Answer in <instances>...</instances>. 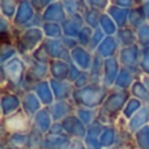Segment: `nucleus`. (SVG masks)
Instances as JSON below:
<instances>
[{
	"mask_svg": "<svg viewBox=\"0 0 149 149\" xmlns=\"http://www.w3.org/2000/svg\"><path fill=\"white\" fill-rule=\"evenodd\" d=\"M89 84H92V77H90L89 71H82V72L80 73V76L73 81L74 89H81V88L86 86V85H89Z\"/></svg>",
	"mask_w": 149,
	"mask_h": 149,
	"instance_id": "58836bf2",
	"label": "nucleus"
},
{
	"mask_svg": "<svg viewBox=\"0 0 149 149\" xmlns=\"http://www.w3.org/2000/svg\"><path fill=\"white\" fill-rule=\"evenodd\" d=\"M36 15H37V10L31 5L30 0H21L20 4H18L17 12H16L15 17L12 20L13 26L22 30V29H25L30 24V21L36 17Z\"/></svg>",
	"mask_w": 149,
	"mask_h": 149,
	"instance_id": "1a4fd4ad",
	"label": "nucleus"
},
{
	"mask_svg": "<svg viewBox=\"0 0 149 149\" xmlns=\"http://www.w3.org/2000/svg\"><path fill=\"white\" fill-rule=\"evenodd\" d=\"M109 92L110 89L102 82H92L81 89H74L71 101L76 106L81 107H98L105 102Z\"/></svg>",
	"mask_w": 149,
	"mask_h": 149,
	"instance_id": "f03ea898",
	"label": "nucleus"
},
{
	"mask_svg": "<svg viewBox=\"0 0 149 149\" xmlns=\"http://www.w3.org/2000/svg\"><path fill=\"white\" fill-rule=\"evenodd\" d=\"M144 3V0H135V4L136 5H141Z\"/></svg>",
	"mask_w": 149,
	"mask_h": 149,
	"instance_id": "8fccbe9b",
	"label": "nucleus"
},
{
	"mask_svg": "<svg viewBox=\"0 0 149 149\" xmlns=\"http://www.w3.org/2000/svg\"><path fill=\"white\" fill-rule=\"evenodd\" d=\"M144 105L145 103H143L140 100H137V98H135L131 95V98L127 101L126 106H124V109H123V116L127 119H131Z\"/></svg>",
	"mask_w": 149,
	"mask_h": 149,
	"instance_id": "473e14b6",
	"label": "nucleus"
},
{
	"mask_svg": "<svg viewBox=\"0 0 149 149\" xmlns=\"http://www.w3.org/2000/svg\"><path fill=\"white\" fill-rule=\"evenodd\" d=\"M100 28L102 29V31L106 36H115L116 31H118V25L115 24V21L110 17L106 12L102 13L100 20Z\"/></svg>",
	"mask_w": 149,
	"mask_h": 149,
	"instance_id": "2f4dec72",
	"label": "nucleus"
},
{
	"mask_svg": "<svg viewBox=\"0 0 149 149\" xmlns=\"http://www.w3.org/2000/svg\"><path fill=\"white\" fill-rule=\"evenodd\" d=\"M33 92L38 95V98L41 100L43 106H51L55 102V97L54 93H52L51 85H50V80H45V81L38 82L34 86Z\"/></svg>",
	"mask_w": 149,
	"mask_h": 149,
	"instance_id": "6ab92c4d",
	"label": "nucleus"
},
{
	"mask_svg": "<svg viewBox=\"0 0 149 149\" xmlns=\"http://www.w3.org/2000/svg\"><path fill=\"white\" fill-rule=\"evenodd\" d=\"M55 1H58V0H30L31 5H33L34 9L38 13H42L49 5H51L52 3H55Z\"/></svg>",
	"mask_w": 149,
	"mask_h": 149,
	"instance_id": "79ce46f5",
	"label": "nucleus"
},
{
	"mask_svg": "<svg viewBox=\"0 0 149 149\" xmlns=\"http://www.w3.org/2000/svg\"><path fill=\"white\" fill-rule=\"evenodd\" d=\"M1 110L3 115L9 116L21 110V98L18 93L15 92H3L1 94Z\"/></svg>",
	"mask_w": 149,
	"mask_h": 149,
	"instance_id": "4468645a",
	"label": "nucleus"
},
{
	"mask_svg": "<svg viewBox=\"0 0 149 149\" xmlns=\"http://www.w3.org/2000/svg\"><path fill=\"white\" fill-rule=\"evenodd\" d=\"M85 3L89 8H95V9H100L102 12H106L109 5L111 4V0H85Z\"/></svg>",
	"mask_w": 149,
	"mask_h": 149,
	"instance_id": "ea45409f",
	"label": "nucleus"
},
{
	"mask_svg": "<svg viewBox=\"0 0 149 149\" xmlns=\"http://www.w3.org/2000/svg\"><path fill=\"white\" fill-rule=\"evenodd\" d=\"M119 50H120V46H119L115 36H106V38L103 39L102 43L98 46V49L94 52L102 56L103 59H110V58L118 56Z\"/></svg>",
	"mask_w": 149,
	"mask_h": 149,
	"instance_id": "2eb2a0df",
	"label": "nucleus"
},
{
	"mask_svg": "<svg viewBox=\"0 0 149 149\" xmlns=\"http://www.w3.org/2000/svg\"><path fill=\"white\" fill-rule=\"evenodd\" d=\"M140 52H141V47L139 45H132V46L120 47L119 54L116 56L122 67L131 70L135 74L139 76V79L143 76L141 70H140Z\"/></svg>",
	"mask_w": 149,
	"mask_h": 149,
	"instance_id": "39448f33",
	"label": "nucleus"
},
{
	"mask_svg": "<svg viewBox=\"0 0 149 149\" xmlns=\"http://www.w3.org/2000/svg\"><path fill=\"white\" fill-rule=\"evenodd\" d=\"M28 63L21 55H17L5 64L0 65L1 82L4 92H15L18 94L24 93V82L28 72Z\"/></svg>",
	"mask_w": 149,
	"mask_h": 149,
	"instance_id": "f257e3e1",
	"label": "nucleus"
},
{
	"mask_svg": "<svg viewBox=\"0 0 149 149\" xmlns=\"http://www.w3.org/2000/svg\"><path fill=\"white\" fill-rule=\"evenodd\" d=\"M81 72H82V71L80 70L76 64H73V63L71 62V70H70V76H68V81L73 82L74 80L80 76V73H81Z\"/></svg>",
	"mask_w": 149,
	"mask_h": 149,
	"instance_id": "c03bdc74",
	"label": "nucleus"
},
{
	"mask_svg": "<svg viewBox=\"0 0 149 149\" xmlns=\"http://www.w3.org/2000/svg\"><path fill=\"white\" fill-rule=\"evenodd\" d=\"M149 120V105H144L131 119L128 120V128L131 131L141 130Z\"/></svg>",
	"mask_w": 149,
	"mask_h": 149,
	"instance_id": "5701e85b",
	"label": "nucleus"
},
{
	"mask_svg": "<svg viewBox=\"0 0 149 149\" xmlns=\"http://www.w3.org/2000/svg\"><path fill=\"white\" fill-rule=\"evenodd\" d=\"M63 42H64V45L67 46V49L71 50V51H72L76 46H79L77 39L76 38H71V37H63Z\"/></svg>",
	"mask_w": 149,
	"mask_h": 149,
	"instance_id": "49530a36",
	"label": "nucleus"
},
{
	"mask_svg": "<svg viewBox=\"0 0 149 149\" xmlns=\"http://www.w3.org/2000/svg\"><path fill=\"white\" fill-rule=\"evenodd\" d=\"M114 141V132L111 130L103 132V136L101 137V144L105 147V144H111Z\"/></svg>",
	"mask_w": 149,
	"mask_h": 149,
	"instance_id": "a18cd8bd",
	"label": "nucleus"
},
{
	"mask_svg": "<svg viewBox=\"0 0 149 149\" xmlns=\"http://www.w3.org/2000/svg\"><path fill=\"white\" fill-rule=\"evenodd\" d=\"M111 4H115L118 7H122V8H134L135 5V0H111Z\"/></svg>",
	"mask_w": 149,
	"mask_h": 149,
	"instance_id": "37998d69",
	"label": "nucleus"
},
{
	"mask_svg": "<svg viewBox=\"0 0 149 149\" xmlns=\"http://www.w3.org/2000/svg\"><path fill=\"white\" fill-rule=\"evenodd\" d=\"M105 38H106V34L102 31V29L101 28L94 29V31H93V37H92V43H90V47H89L90 51L94 52L95 50L98 49V46L102 43V41Z\"/></svg>",
	"mask_w": 149,
	"mask_h": 149,
	"instance_id": "e433bc0d",
	"label": "nucleus"
},
{
	"mask_svg": "<svg viewBox=\"0 0 149 149\" xmlns=\"http://www.w3.org/2000/svg\"><path fill=\"white\" fill-rule=\"evenodd\" d=\"M22 58L29 65L25 76V82H24V92H30L38 82L50 79V64L34 60L31 54L25 55Z\"/></svg>",
	"mask_w": 149,
	"mask_h": 149,
	"instance_id": "20e7f679",
	"label": "nucleus"
},
{
	"mask_svg": "<svg viewBox=\"0 0 149 149\" xmlns=\"http://www.w3.org/2000/svg\"><path fill=\"white\" fill-rule=\"evenodd\" d=\"M49 80L52 93H54L55 101H68L72 98L74 90L73 82L68 81V80H55V79H49Z\"/></svg>",
	"mask_w": 149,
	"mask_h": 149,
	"instance_id": "f8f14e48",
	"label": "nucleus"
},
{
	"mask_svg": "<svg viewBox=\"0 0 149 149\" xmlns=\"http://www.w3.org/2000/svg\"><path fill=\"white\" fill-rule=\"evenodd\" d=\"M130 93H131L132 97L140 100L143 103H145V105H149V89L145 86V84L140 79H137L136 81L134 82Z\"/></svg>",
	"mask_w": 149,
	"mask_h": 149,
	"instance_id": "bb28decb",
	"label": "nucleus"
},
{
	"mask_svg": "<svg viewBox=\"0 0 149 149\" xmlns=\"http://www.w3.org/2000/svg\"><path fill=\"white\" fill-rule=\"evenodd\" d=\"M21 0H0V12L1 16L13 20L16 12H17L18 4H20Z\"/></svg>",
	"mask_w": 149,
	"mask_h": 149,
	"instance_id": "7c9ffc66",
	"label": "nucleus"
},
{
	"mask_svg": "<svg viewBox=\"0 0 149 149\" xmlns=\"http://www.w3.org/2000/svg\"><path fill=\"white\" fill-rule=\"evenodd\" d=\"M84 26H85V22H84L82 15L77 13V15H73V16H68L64 22L62 24L63 34H64V37L76 38L77 34L80 33V30H81Z\"/></svg>",
	"mask_w": 149,
	"mask_h": 149,
	"instance_id": "f3484780",
	"label": "nucleus"
},
{
	"mask_svg": "<svg viewBox=\"0 0 149 149\" xmlns=\"http://www.w3.org/2000/svg\"><path fill=\"white\" fill-rule=\"evenodd\" d=\"M115 38L118 41L120 47L132 46V45H137V36L136 30L132 29L131 26H124V28L118 29L115 34Z\"/></svg>",
	"mask_w": 149,
	"mask_h": 149,
	"instance_id": "4be33fe9",
	"label": "nucleus"
},
{
	"mask_svg": "<svg viewBox=\"0 0 149 149\" xmlns=\"http://www.w3.org/2000/svg\"><path fill=\"white\" fill-rule=\"evenodd\" d=\"M94 52H92L89 49H85L82 46H76L71 51V62L76 64L81 71H89L92 67Z\"/></svg>",
	"mask_w": 149,
	"mask_h": 149,
	"instance_id": "9d476101",
	"label": "nucleus"
},
{
	"mask_svg": "<svg viewBox=\"0 0 149 149\" xmlns=\"http://www.w3.org/2000/svg\"><path fill=\"white\" fill-rule=\"evenodd\" d=\"M131 98V93L127 90H118V89H110L107 97H106L105 102L102 103V111L106 115H110L109 113L118 115V113L120 110H123L126 106L127 101Z\"/></svg>",
	"mask_w": 149,
	"mask_h": 149,
	"instance_id": "423d86ee",
	"label": "nucleus"
},
{
	"mask_svg": "<svg viewBox=\"0 0 149 149\" xmlns=\"http://www.w3.org/2000/svg\"><path fill=\"white\" fill-rule=\"evenodd\" d=\"M64 4L65 12L68 16H73V15H84L88 10V4L85 3V0H62Z\"/></svg>",
	"mask_w": 149,
	"mask_h": 149,
	"instance_id": "a878e982",
	"label": "nucleus"
},
{
	"mask_svg": "<svg viewBox=\"0 0 149 149\" xmlns=\"http://www.w3.org/2000/svg\"><path fill=\"white\" fill-rule=\"evenodd\" d=\"M46 39L45 33L42 28H30V29H24L15 41V46L18 51V55L25 56V55H30L43 43Z\"/></svg>",
	"mask_w": 149,
	"mask_h": 149,
	"instance_id": "7ed1b4c3",
	"label": "nucleus"
},
{
	"mask_svg": "<svg viewBox=\"0 0 149 149\" xmlns=\"http://www.w3.org/2000/svg\"><path fill=\"white\" fill-rule=\"evenodd\" d=\"M106 13L115 21L118 28H124L128 26V16H130V9L128 8H122L115 4H110L109 8L106 9Z\"/></svg>",
	"mask_w": 149,
	"mask_h": 149,
	"instance_id": "aec40b11",
	"label": "nucleus"
},
{
	"mask_svg": "<svg viewBox=\"0 0 149 149\" xmlns=\"http://www.w3.org/2000/svg\"><path fill=\"white\" fill-rule=\"evenodd\" d=\"M93 31H94V29L89 28V26H86V25L80 30V33L77 34V37H76V39H77V42H79L80 46L85 47V49H89L90 43H92Z\"/></svg>",
	"mask_w": 149,
	"mask_h": 149,
	"instance_id": "f704fd0d",
	"label": "nucleus"
},
{
	"mask_svg": "<svg viewBox=\"0 0 149 149\" xmlns=\"http://www.w3.org/2000/svg\"><path fill=\"white\" fill-rule=\"evenodd\" d=\"M42 102L38 98V95L30 90V92H24L21 94V109L28 114L29 116H33L38 113L39 110H42Z\"/></svg>",
	"mask_w": 149,
	"mask_h": 149,
	"instance_id": "dca6fc26",
	"label": "nucleus"
},
{
	"mask_svg": "<svg viewBox=\"0 0 149 149\" xmlns=\"http://www.w3.org/2000/svg\"><path fill=\"white\" fill-rule=\"evenodd\" d=\"M140 80H141L145 84V86L149 89V74H143L141 77H140Z\"/></svg>",
	"mask_w": 149,
	"mask_h": 149,
	"instance_id": "09e8293b",
	"label": "nucleus"
},
{
	"mask_svg": "<svg viewBox=\"0 0 149 149\" xmlns=\"http://www.w3.org/2000/svg\"><path fill=\"white\" fill-rule=\"evenodd\" d=\"M140 70L143 74H149V46L141 47L140 52Z\"/></svg>",
	"mask_w": 149,
	"mask_h": 149,
	"instance_id": "4c0bfd02",
	"label": "nucleus"
},
{
	"mask_svg": "<svg viewBox=\"0 0 149 149\" xmlns=\"http://www.w3.org/2000/svg\"><path fill=\"white\" fill-rule=\"evenodd\" d=\"M42 30L45 33V37L50 39H59L63 38V28L62 24H56V22H43L42 25Z\"/></svg>",
	"mask_w": 149,
	"mask_h": 149,
	"instance_id": "c85d7f7f",
	"label": "nucleus"
},
{
	"mask_svg": "<svg viewBox=\"0 0 149 149\" xmlns=\"http://www.w3.org/2000/svg\"><path fill=\"white\" fill-rule=\"evenodd\" d=\"M137 79H139V76L135 74L131 70H128V68H126V67H122V70H120V72H119L118 77H116L115 84H114L113 88L114 89H118V90H127V92H130L132 85H134V82L136 81Z\"/></svg>",
	"mask_w": 149,
	"mask_h": 149,
	"instance_id": "a211bd4d",
	"label": "nucleus"
},
{
	"mask_svg": "<svg viewBox=\"0 0 149 149\" xmlns=\"http://www.w3.org/2000/svg\"><path fill=\"white\" fill-rule=\"evenodd\" d=\"M68 17L67 12H65L64 4L62 0L52 3L51 5L46 8L42 12V18L45 22H56V24H63L65 21V18Z\"/></svg>",
	"mask_w": 149,
	"mask_h": 149,
	"instance_id": "9b49d317",
	"label": "nucleus"
},
{
	"mask_svg": "<svg viewBox=\"0 0 149 149\" xmlns=\"http://www.w3.org/2000/svg\"><path fill=\"white\" fill-rule=\"evenodd\" d=\"M71 103L68 101H55L51 106H50V113H51L52 119L55 120H60L68 111L71 110Z\"/></svg>",
	"mask_w": 149,
	"mask_h": 149,
	"instance_id": "cd10ccee",
	"label": "nucleus"
},
{
	"mask_svg": "<svg viewBox=\"0 0 149 149\" xmlns=\"http://www.w3.org/2000/svg\"><path fill=\"white\" fill-rule=\"evenodd\" d=\"M71 63L64 60H51L50 62V79L68 80Z\"/></svg>",
	"mask_w": 149,
	"mask_h": 149,
	"instance_id": "412c9836",
	"label": "nucleus"
},
{
	"mask_svg": "<svg viewBox=\"0 0 149 149\" xmlns=\"http://www.w3.org/2000/svg\"><path fill=\"white\" fill-rule=\"evenodd\" d=\"M141 5H143V9H144V13H145V17H147V21L149 22V1H144Z\"/></svg>",
	"mask_w": 149,
	"mask_h": 149,
	"instance_id": "de8ad7c7",
	"label": "nucleus"
},
{
	"mask_svg": "<svg viewBox=\"0 0 149 149\" xmlns=\"http://www.w3.org/2000/svg\"><path fill=\"white\" fill-rule=\"evenodd\" d=\"M148 22L147 17H145L143 5H135L134 8L130 9V16H128V26L136 30L137 28L143 25V24Z\"/></svg>",
	"mask_w": 149,
	"mask_h": 149,
	"instance_id": "b1692460",
	"label": "nucleus"
},
{
	"mask_svg": "<svg viewBox=\"0 0 149 149\" xmlns=\"http://www.w3.org/2000/svg\"><path fill=\"white\" fill-rule=\"evenodd\" d=\"M122 70V65L119 63L118 58H110L105 59V68H103V76H102V84L107 86L109 89H113L115 80L118 77L119 72Z\"/></svg>",
	"mask_w": 149,
	"mask_h": 149,
	"instance_id": "ddd939ff",
	"label": "nucleus"
},
{
	"mask_svg": "<svg viewBox=\"0 0 149 149\" xmlns=\"http://www.w3.org/2000/svg\"><path fill=\"white\" fill-rule=\"evenodd\" d=\"M103 68H105V59L94 52L92 67H90V70H89L90 77H92V82H102Z\"/></svg>",
	"mask_w": 149,
	"mask_h": 149,
	"instance_id": "393cba45",
	"label": "nucleus"
},
{
	"mask_svg": "<svg viewBox=\"0 0 149 149\" xmlns=\"http://www.w3.org/2000/svg\"><path fill=\"white\" fill-rule=\"evenodd\" d=\"M136 36H137V45L140 47L149 46V22L143 24L140 28L136 29Z\"/></svg>",
	"mask_w": 149,
	"mask_h": 149,
	"instance_id": "c9c22d12",
	"label": "nucleus"
},
{
	"mask_svg": "<svg viewBox=\"0 0 149 149\" xmlns=\"http://www.w3.org/2000/svg\"><path fill=\"white\" fill-rule=\"evenodd\" d=\"M31 56H33L34 60L41 62V63H47V64H50V62H51V59H50V56L47 55V52L45 51V49H43L42 45L33 52V54H31Z\"/></svg>",
	"mask_w": 149,
	"mask_h": 149,
	"instance_id": "a19ab883",
	"label": "nucleus"
},
{
	"mask_svg": "<svg viewBox=\"0 0 149 149\" xmlns=\"http://www.w3.org/2000/svg\"><path fill=\"white\" fill-rule=\"evenodd\" d=\"M45 51L50 56L51 60H64L71 63V50L67 49V46L63 42V38L59 39H50L46 38L42 43Z\"/></svg>",
	"mask_w": 149,
	"mask_h": 149,
	"instance_id": "6e6552de",
	"label": "nucleus"
},
{
	"mask_svg": "<svg viewBox=\"0 0 149 149\" xmlns=\"http://www.w3.org/2000/svg\"><path fill=\"white\" fill-rule=\"evenodd\" d=\"M102 13L103 12L100 10V9H95V8H88V10L82 15L85 25L89 26V28H92V29L100 28V20H101Z\"/></svg>",
	"mask_w": 149,
	"mask_h": 149,
	"instance_id": "c756f323",
	"label": "nucleus"
},
{
	"mask_svg": "<svg viewBox=\"0 0 149 149\" xmlns=\"http://www.w3.org/2000/svg\"><path fill=\"white\" fill-rule=\"evenodd\" d=\"M17 55L18 51L13 43H1V47H0V65L5 64Z\"/></svg>",
	"mask_w": 149,
	"mask_h": 149,
	"instance_id": "72a5a7b5",
	"label": "nucleus"
},
{
	"mask_svg": "<svg viewBox=\"0 0 149 149\" xmlns=\"http://www.w3.org/2000/svg\"><path fill=\"white\" fill-rule=\"evenodd\" d=\"M144 1H149V0H144Z\"/></svg>",
	"mask_w": 149,
	"mask_h": 149,
	"instance_id": "3c124183",
	"label": "nucleus"
},
{
	"mask_svg": "<svg viewBox=\"0 0 149 149\" xmlns=\"http://www.w3.org/2000/svg\"><path fill=\"white\" fill-rule=\"evenodd\" d=\"M4 128L9 134H26L31 128V120L30 116L21 109L17 113L12 114L9 116L4 118Z\"/></svg>",
	"mask_w": 149,
	"mask_h": 149,
	"instance_id": "0eeeda50",
	"label": "nucleus"
}]
</instances>
